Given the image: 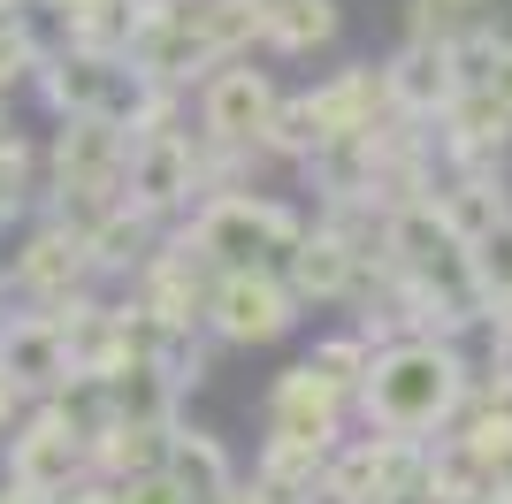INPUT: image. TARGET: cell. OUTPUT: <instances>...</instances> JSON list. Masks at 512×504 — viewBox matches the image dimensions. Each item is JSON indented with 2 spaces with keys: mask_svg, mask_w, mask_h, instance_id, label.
<instances>
[{
  "mask_svg": "<svg viewBox=\"0 0 512 504\" xmlns=\"http://www.w3.org/2000/svg\"><path fill=\"white\" fill-rule=\"evenodd\" d=\"M474 375H482V367H474L451 336H398V344L375 352V375H367L352 413H360L375 436L436 443V436L459 428V413H467V398H474Z\"/></svg>",
  "mask_w": 512,
  "mask_h": 504,
  "instance_id": "1",
  "label": "cell"
},
{
  "mask_svg": "<svg viewBox=\"0 0 512 504\" xmlns=\"http://www.w3.org/2000/svg\"><path fill=\"white\" fill-rule=\"evenodd\" d=\"M199 252L214 260V275H245V268H283L306 237V214L268 199V191H222L184 222Z\"/></svg>",
  "mask_w": 512,
  "mask_h": 504,
  "instance_id": "2",
  "label": "cell"
},
{
  "mask_svg": "<svg viewBox=\"0 0 512 504\" xmlns=\"http://www.w3.org/2000/svg\"><path fill=\"white\" fill-rule=\"evenodd\" d=\"M299 291L283 283V268H245V275H214L207 298V336L214 344H237V352H260V344H283L299 329Z\"/></svg>",
  "mask_w": 512,
  "mask_h": 504,
  "instance_id": "3",
  "label": "cell"
},
{
  "mask_svg": "<svg viewBox=\"0 0 512 504\" xmlns=\"http://www.w3.org/2000/svg\"><path fill=\"white\" fill-rule=\"evenodd\" d=\"M123 199L153 222H169L184 214L192 222L207 207V168H199V130H146V138H130V176H123Z\"/></svg>",
  "mask_w": 512,
  "mask_h": 504,
  "instance_id": "4",
  "label": "cell"
},
{
  "mask_svg": "<svg viewBox=\"0 0 512 504\" xmlns=\"http://www.w3.org/2000/svg\"><path fill=\"white\" fill-rule=\"evenodd\" d=\"M0 451H8V482L39 489V497H69L77 482H92V436L62 405H31Z\"/></svg>",
  "mask_w": 512,
  "mask_h": 504,
  "instance_id": "5",
  "label": "cell"
},
{
  "mask_svg": "<svg viewBox=\"0 0 512 504\" xmlns=\"http://www.w3.org/2000/svg\"><path fill=\"white\" fill-rule=\"evenodd\" d=\"M276 77L253 62H230V69H214L207 84H199V138L222 153H260L268 146V130H276Z\"/></svg>",
  "mask_w": 512,
  "mask_h": 504,
  "instance_id": "6",
  "label": "cell"
},
{
  "mask_svg": "<svg viewBox=\"0 0 512 504\" xmlns=\"http://www.w3.org/2000/svg\"><path fill=\"white\" fill-rule=\"evenodd\" d=\"M329 489L344 504H390L406 489H428V443L413 436H344L337 459H329Z\"/></svg>",
  "mask_w": 512,
  "mask_h": 504,
  "instance_id": "7",
  "label": "cell"
},
{
  "mask_svg": "<svg viewBox=\"0 0 512 504\" xmlns=\"http://www.w3.org/2000/svg\"><path fill=\"white\" fill-rule=\"evenodd\" d=\"M92 237L69 230V222H39V230L23 237V252L8 260V283H16L39 314H54V306H69V298L92 291Z\"/></svg>",
  "mask_w": 512,
  "mask_h": 504,
  "instance_id": "8",
  "label": "cell"
},
{
  "mask_svg": "<svg viewBox=\"0 0 512 504\" xmlns=\"http://www.w3.org/2000/svg\"><path fill=\"white\" fill-rule=\"evenodd\" d=\"M0 375L16 382L31 405L62 398L69 375H77V359H69V336L54 314H39V306H23V314H0Z\"/></svg>",
  "mask_w": 512,
  "mask_h": 504,
  "instance_id": "9",
  "label": "cell"
},
{
  "mask_svg": "<svg viewBox=\"0 0 512 504\" xmlns=\"http://www.w3.org/2000/svg\"><path fill=\"white\" fill-rule=\"evenodd\" d=\"M383 84H390L398 123H444L451 107L467 100V77L451 62V39H406L383 62Z\"/></svg>",
  "mask_w": 512,
  "mask_h": 504,
  "instance_id": "10",
  "label": "cell"
},
{
  "mask_svg": "<svg viewBox=\"0 0 512 504\" xmlns=\"http://www.w3.org/2000/svg\"><path fill=\"white\" fill-rule=\"evenodd\" d=\"M344 413H352V398L329 390L306 359H299V367H283L276 390H268V436H299V443L337 451V443H344Z\"/></svg>",
  "mask_w": 512,
  "mask_h": 504,
  "instance_id": "11",
  "label": "cell"
},
{
  "mask_svg": "<svg viewBox=\"0 0 512 504\" xmlns=\"http://www.w3.org/2000/svg\"><path fill=\"white\" fill-rule=\"evenodd\" d=\"M306 100H314V123H321V138H329V146H337V138H375V130L398 123V107H390V84H383V69H375V62L337 69V77L314 84Z\"/></svg>",
  "mask_w": 512,
  "mask_h": 504,
  "instance_id": "12",
  "label": "cell"
},
{
  "mask_svg": "<svg viewBox=\"0 0 512 504\" xmlns=\"http://www.w3.org/2000/svg\"><path fill=\"white\" fill-rule=\"evenodd\" d=\"M283 283L299 291V306H337V298H360V283H367V260L352 245H344L329 222H306V237H299V252L283 260Z\"/></svg>",
  "mask_w": 512,
  "mask_h": 504,
  "instance_id": "13",
  "label": "cell"
},
{
  "mask_svg": "<svg viewBox=\"0 0 512 504\" xmlns=\"http://www.w3.org/2000/svg\"><path fill=\"white\" fill-rule=\"evenodd\" d=\"M436 214H444V230L459 237V245H482L490 230L512 222L505 176H497V168H451L444 184H436Z\"/></svg>",
  "mask_w": 512,
  "mask_h": 504,
  "instance_id": "14",
  "label": "cell"
},
{
  "mask_svg": "<svg viewBox=\"0 0 512 504\" xmlns=\"http://www.w3.org/2000/svg\"><path fill=\"white\" fill-rule=\"evenodd\" d=\"M161 245H169V230H161L153 214H138L130 199L92 222V268H100V275H130V283H138V275L161 260Z\"/></svg>",
  "mask_w": 512,
  "mask_h": 504,
  "instance_id": "15",
  "label": "cell"
},
{
  "mask_svg": "<svg viewBox=\"0 0 512 504\" xmlns=\"http://www.w3.org/2000/svg\"><path fill=\"white\" fill-rule=\"evenodd\" d=\"M505 138H512V115L490 100V92H467V100H459L444 123H436V146H444L451 168H497Z\"/></svg>",
  "mask_w": 512,
  "mask_h": 504,
  "instance_id": "16",
  "label": "cell"
},
{
  "mask_svg": "<svg viewBox=\"0 0 512 504\" xmlns=\"http://www.w3.org/2000/svg\"><path fill=\"white\" fill-rule=\"evenodd\" d=\"M329 459L321 443H299V436H268L260 443V466H253V489L268 504H314V489L329 482Z\"/></svg>",
  "mask_w": 512,
  "mask_h": 504,
  "instance_id": "17",
  "label": "cell"
},
{
  "mask_svg": "<svg viewBox=\"0 0 512 504\" xmlns=\"http://www.w3.org/2000/svg\"><path fill=\"white\" fill-rule=\"evenodd\" d=\"M184 497H230L237 489V459H230V443L214 436V428H184L176 420V436H169V466H161Z\"/></svg>",
  "mask_w": 512,
  "mask_h": 504,
  "instance_id": "18",
  "label": "cell"
},
{
  "mask_svg": "<svg viewBox=\"0 0 512 504\" xmlns=\"http://www.w3.org/2000/svg\"><path fill=\"white\" fill-rule=\"evenodd\" d=\"M169 436L176 428H146V420H107L92 436V474L100 482H138V474H161L169 466Z\"/></svg>",
  "mask_w": 512,
  "mask_h": 504,
  "instance_id": "19",
  "label": "cell"
},
{
  "mask_svg": "<svg viewBox=\"0 0 512 504\" xmlns=\"http://www.w3.org/2000/svg\"><path fill=\"white\" fill-rule=\"evenodd\" d=\"M337 31H344L337 0H268L260 8V46H276V54H314Z\"/></svg>",
  "mask_w": 512,
  "mask_h": 504,
  "instance_id": "20",
  "label": "cell"
},
{
  "mask_svg": "<svg viewBox=\"0 0 512 504\" xmlns=\"http://www.w3.org/2000/svg\"><path fill=\"white\" fill-rule=\"evenodd\" d=\"M306 367H314L329 390H344V398L360 405V390H367V375H375V344H367L360 329H344V336H321L314 352H306Z\"/></svg>",
  "mask_w": 512,
  "mask_h": 504,
  "instance_id": "21",
  "label": "cell"
},
{
  "mask_svg": "<svg viewBox=\"0 0 512 504\" xmlns=\"http://www.w3.org/2000/svg\"><path fill=\"white\" fill-rule=\"evenodd\" d=\"M321 146H329V138H321V123H314V100L299 92V100L276 107V130H268V146H260V153H268V161H299L306 168Z\"/></svg>",
  "mask_w": 512,
  "mask_h": 504,
  "instance_id": "22",
  "label": "cell"
},
{
  "mask_svg": "<svg viewBox=\"0 0 512 504\" xmlns=\"http://www.w3.org/2000/svg\"><path fill=\"white\" fill-rule=\"evenodd\" d=\"M39 69H46L39 31H31V23H0V107L16 100L23 84H39Z\"/></svg>",
  "mask_w": 512,
  "mask_h": 504,
  "instance_id": "23",
  "label": "cell"
},
{
  "mask_svg": "<svg viewBox=\"0 0 512 504\" xmlns=\"http://www.w3.org/2000/svg\"><path fill=\"white\" fill-rule=\"evenodd\" d=\"M467 268H474V291L490 298V314H497V306H512V222H505V230H490L482 245H467Z\"/></svg>",
  "mask_w": 512,
  "mask_h": 504,
  "instance_id": "24",
  "label": "cell"
},
{
  "mask_svg": "<svg viewBox=\"0 0 512 504\" xmlns=\"http://www.w3.org/2000/svg\"><path fill=\"white\" fill-rule=\"evenodd\" d=\"M39 191V146L31 138H0V222H16Z\"/></svg>",
  "mask_w": 512,
  "mask_h": 504,
  "instance_id": "25",
  "label": "cell"
},
{
  "mask_svg": "<svg viewBox=\"0 0 512 504\" xmlns=\"http://www.w3.org/2000/svg\"><path fill=\"white\" fill-rule=\"evenodd\" d=\"M497 0H413V31L406 39H451L467 23H490Z\"/></svg>",
  "mask_w": 512,
  "mask_h": 504,
  "instance_id": "26",
  "label": "cell"
},
{
  "mask_svg": "<svg viewBox=\"0 0 512 504\" xmlns=\"http://www.w3.org/2000/svg\"><path fill=\"white\" fill-rule=\"evenodd\" d=\"M123 504H192V497H184L169 474H138V482H123Z\"/></svg>",
  "mask_w": 512,
  "mask_h": 504,
  "instance_id": "27",
  "label": "cell"
},
{
  "mask_svg": "<svg viewBox=\"0 0 512 504\" xmlns=\"http://www.w3.org/2000/svg\"><path fill=\"white\" fill-rule=\"evenodd\" d=\"M23 413H31V398H23V390H16V382H8V375H0V443H8V436H16V420Z\"/></svg>",
  "mask_w": 512,
  "mask_h": 504,
  "instance_id": "28",
  "label": "cell"
},
{
  "mask_svg": "<svg viewBox=\"0 0 512 504\" xmlns=\"http://www.w3.org/2000/svg\"><path fill=\"white\" fill-rule=\"evenodd\" d=\"M54 504H123V482H100V474H92V482H77L69 497H54Z\"/></svg>",
  "mask_w": 512,
  "mask_h": 504,
  "instance_id": "29",
  "label": "cell"
},
{
  "mask_svg": "<svg viewBox=\"0 0 512 504\" xmlns=\"http://www.w3.org/2000/svg\"><path fill=\"white\" fill-rule=\"evenodd\" d=\"M482 92H490V100L512 115V39H505V54H497V69H490V84H482Z\"/></svg>",
  "mask_w": 512,
  "mask_h": 504,
  "instance_id": "30",
  "label": "cell"
},
{
  "mask_svg": "<svg viewBox=\"0 0 512 504\" xmlns=\"http://www.w3.org/2000/svg\"><path fill=\"white\" fill-rule=\"evenodd\" d=\"M0 504H54V497H39V489H16V482H0Z\"/></svg>",
  "mask_w": 512,
  "mask_h": 504,
  "instance_id": "31",
  "label": "cell"
},
{
  "mask_svg": "<svg viewBox=\"0 0 512 504\" xmlns=\"http://www.w3.org/2000/svg\"><path fill=\"white\" fill-rule=\"evenodd\" d=\"M490 489H497V497H512V451H505V459L490 466Z\"/></svg>",
  "mask_w": 512,
  "mask_h": 504,
  "instance_id": "32",
  "label": "cell"
},
{
  "mask_svg": "<svg viewBox=\"0 0 512 504\" xmlns=\"http://www.w3.org/2000/svg\"><path fill=\"white\" fill-rule=\"evenodd\" d=\"M31 8L39 0H0V23H31Z\"/></svg>",
  "mask_w": 512,
  "mask_h": 504,
  "instance_id": "33",
  "label": "cell"
},
{
  "mask_svg": "<svg viewBox=\"0 0 512 504\" xmlns=\"http://www.w3.org/2000/svg\"><path fill=\"white\" fill-rule=\"evenodd\" d=\"M459 504H512V497H497V489H474V497H459Z\"/></svg>",
  "mask_w": 512,
  "mask_h": 504,
  "instance_id": "34",
  "label": "cell"
},
{
  "mask_svg": "<svg viewBox=\"0 0 512 504\" xmlns=\"http://www.w3.org/2000/svg\"><path fill=\"white\" fill-rule=\"evenodd\" d=\"M0 138H16V130H8V107H0Z\"/></svg>",
  "mask_w": 512,
  "mask_h": 504,
  "instance_id": "35",
  "label": "cell"
},
{
  "mask_svg": "<svg viewBox=\"0 0 512 504\" xmlns=\"http://www.w3.org/2000/svg\"><path fill=\"white\" fill-rule=\"evenodd\" d=\"M260 8H268V0H260Z\"/></svg>",
  "mask_w": 512,
  "mask_h": 504,
  "instance_id": "36",
  "label": "cell"
}]
</instances>
